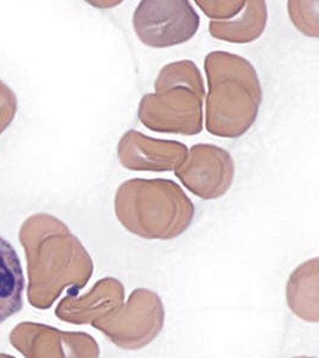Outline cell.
<instances>
[{"instance_id":"1","label":"cell","mask_w":319,"mask_h":358,"mask_svg":"<svg viewBox=\"0 0 319 358\" xmlns=\"http://www.w3.org/2000/svg\"><path fill=\"white\" fill-rule=\"evenodd\" d=\"M20 236L37 306L47 308L66 288L82 289L90 281V255L62 221L50 214H35L25 220Z\"/></svg>"},{"instance_id":"2","label":"cell","mask_w":319,"mask_h":358,"mask_svg":"<svg viewBox=\"0 0 319 358\" xmlns=\"http://www.w3.org/2000/svg\"><path fill=\"white\" fill-rule=\"evenodd\" d=\"M205 72L206 129L219 138H241L254 126L262 103L256 69L246 57L215 50L206 57Z\"/></svg>"},{"instance_id":"3","label":"cell","mask_w":319,"mask_h":358,"mask_svg":"<svg viewBox=\"0 0 319 358\" xmlns=\"http://www.w3.org/2000/svg\"><path fill=\"white\" fill-rule=\"evenodd\" d=\"M115 214L134 236L171 241L190 227L195 207L171 179L134 178L123 182L115 195Z\"/></svg>"},{"instance_id":"4","label":"cell","mask_w":319,"mask_h":358,"mask_svg":"<svg viewBox=\"0 0 319 358\" xmlns=\"http://www.w3.org/2000/svg\"><path fill=\"white\" fill-rule=\"evenodd\" d=\"M156 94H145L138 116L157 133L197 135L204 129L205 85L200 69L190 60L171 62L160 69Z\"/></svg>"},{"instance_id":"5","label":"cell","mask_w":319,"mask_h":358,"mask_svg":"<svg viewBox=\"0 0 319 358\" xmlns=\"http://www.w3.org/2000/svg\"><path fill=\"white\" fill-rule=\"evenodd\" d=\"M165 308L160 295L138 288L119 310L94 324L113 344L122 350L135 351L150 345L163 331Z\"/></svg>"},{"instance_id":"6","label":"cell","mask_w":319,"mask_h":358,"mask_svg":"<svg viewBox=\"0 0 319 358\" xmlns=\"http://www.w3.org/2000/svg\"><path fill=\"white\" fill-rule=\"evenodd\" d=\"M133 27L143 45L168 48L192 40L200 17L187 0H143L135 8Z\"/></svg>"},{"instance_id":"7","label":"cell","mask_w":319,"mask_h":358,"mask_svg":"<svg viewBox=\"0 0 319 358\" xmlns=\"http://www.w3.org/2000/svg\"><path fill=\"white\" fill-rule=\"evenodd\" d=\"M182 184L202 200H217L225 195L234 178V159L224 148L197 143L185 162L175 170Z\"/></svg>"},{"instance_id":"8","label":"cell","mask_w":319,"mask_h":358,"mask_svg":"<svg viewBox=\"0 0 319 358\" xmlns=\"http://www.w3.org/2000/svg\"><path fill=\"white\" fill-rule=\"evenodd\" d=\"M185 143L148 138L140 131H126L118 145L120 163L132 171H175L188 155Z\"/></svg>"},{"instance_id":"9","label":"cell","mask_w":319,"mask_h":358,"mask_svg":"<svg viewBox=\"0 0 319 358\" xmlns=\"http://www.w3.org/2000/svg\"><path fill=\"white\" fill-rule=\"evenodd\" d=\"M125 296L122 282L114 277H106L85 295L64 299L57 307V315L64 322L94 326L119 310L125 303Z\"/></svg>"},{"instance_id":"10","label":"cell","mask_w":319,"mask_h":358,"mask_svg":"<svg viewBox=\"0 0 319 358\" xmlns=\"http://www.w3.org/2000/svg\"><path fill=\"white\" fill-rule=\"evenodd\" d=\"M288 308L304 322H319V259L304 262L290 275L286 287Z\"/></svg>"},{"instance_id":"11","label":"cell","mask_w":319,"mask_h":358,"mask_svg":"<svg viewBox=\"0 0 319 358\" xmlns=\"http://www.w3.org/2000/svg\"><path fill=\"white\" fill-rule=\"evenodd\" d=\"M268 21L266 1L249 0L241 11L225 21H211V36L231 43H249L262 35Z\"/></svg>"},{"instance_id":"12","label":"cell","mask_w":319,"mask_h":358,"mask_svg":"<svg viewBox=\"0 0 319 358\" xmlns=\"http://www.w3.org/2000/svg\"><path fill=\"white\" fill-rule=\"evenodd\" d=\"M37 358H99V343L84 332L37 326Z\"/></svg>"},{"instance_id":"13","label":"cell","mask_w":319,"mask_h":358,"mask_svg":"<svg viewBox=\"0 0 319 358\" xmlns=\"http://www.w3.org/2000/svg\"><path fill=\"white\" fill-rule=\"evenodd\" d=\"M25 280L16 250L0 236V324L21 312Z\"/></svg>"},{"instance_id":"14","label":"cell","mask_w":319,"mask_h":358,"mask_svg":"<svg viewBox=\"0 0 319 358\" xmlns=\"http://www.w3.org/2000/svg\"><path fill=\"white\" fill-rule=\"evenodd\" d=\"M318 4V1H288L291 21L306 36H319Z\"/></svg>"},{"instance_id":"15","label":"cell","mask_w":319,"mask_h":358,"mask_svg":"<svg viewBox=\"0 0 319 358\" xmlns=\"http://www.w3.org/2000/svg\"><path fill=\"white\" fill-rule=\"evenodd\" d=\"M199 8L212 21H225L229 17L237 15L246 5V0H229V1H204L197 0Z\"/></svg>"},{"instance_id":"16","label":"cell","mask_w":319,"mask_h":358,"mask_svg":"<svg viewBox=\"0 0 319 358\" xmlns=\"http://www.w3.org/2000/svg\"><path fill=\"white\" fill-rule=\"evenodd\" d=\"M16 94L6 84L0 80V135L13 123L17 113Z\"/></svg>"},{"instance_id":"17","label":"cell","mask_w":319,"mask_h":358,"mask_svg":"<svg viewBox=\"0 0 319 358\" xmlns=\"http://www.w3.org/2000/svg\"><path fill=\"white\" fill-rule=\"evenodd\" d=\"M293 358H317V357H307V356H299V357H293Z\"/></svg>"}]
</instances>
